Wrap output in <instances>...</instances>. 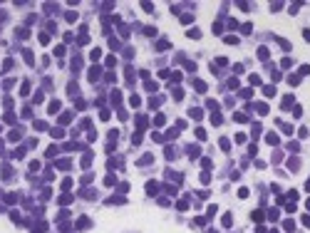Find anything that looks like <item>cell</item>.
<instances>
[{
    "label": "cell",
    "instance_id": "cell-22",
    "mask_svg": "<svg viewBox=\"0 0 310 233\" xmlns=\"http://www.w3.org/2000/svg\"><path fill=\"white\" fill-rule=\"evenodd\" d=\"M72 164H69V159H62V161H57V169H69Z\"/></svg>",
    "mask_w": 310,
    "mask_h": 233
},
{
    "label": "cell",
    "instance_id": "cell-34",
    "mask_svg": "<svg viewBox=\"0 0 310 233\" xmlns=\"http://www.w3.org/2000/svg\"><path fill=\"white\" fill-rule=\"evenodd\" d=\"M226 45H238V37H233V35H228V37H226Z\"/></svg>",
    "mask_w": 310,
    "mask_h": 233
},
{
    "label": "cell",
    "instance_id": "cell-25",
    "mask_svg": "<svg viewBox=\"0 0 310 233\" xmlns=\"http://www.w3.org/2000/svg\"><path fill=\"white\" fill-rule=\"evenodd\" d=\"M129 104H132V107H139V104H141V99L134 94V97H129Z\"/></svg>",
    "mask_w": 310,
    "mask_h": 233
},
{
    "label": "cell",
    "instance_id": "cell-1",
    "mask_svg": "<svg viewBox=\"0 0 310 233\" xmlns=\"http://www.w3.org/2000/svg\"><path fill=\"white\" fill-rule=\"evenodd\" d=\"M99 74H102V67H99V65L89 67V80H92V82H97V80H99Z\"/></svg>",
    "mask_w": 310,
    "mask_h": 233
},
{
    "label": "cell",
    "instance_id": "cell-47",
    "mask_svg": "<svg viewBox=\"0 0 310 233\" xmlns=\"http://www.w3.org/2000/svg\"><path fill=\"white\" fill-rule=\"evenodd\" d=\"M20 92H23V94H27V92H30V82H23V87H20Z\"/></svg>",
    "mask_w": 310,
    "mask_h": 233
},
{
    "label": "cell",
    "instance_id": "cell-12",
    "mask_svg": "<svg viewBox=\"0 0 310 233\" xmlns=\"http://www.w3.org/2000/svg\"><path fill=\"white\" fill-rule=\"evenodd\" d=\"M263 94H265V97H276V87H273V84L263 87Z\"/></svg>",
    "mask_w": 310,
    "mask_h": 233
},
{
    "label": "cell",
    "instance_id": "cell-55",
    "mask_svg": "<svg viewBox=\"0 0 310 233\" xmlns=\"http://www.w3.org/2000/svg\"><path fill=\"white\" fill-rule=\"evenodd\" d=\"M305 206H308V211H310V199H308V203H305Z\"/></svg>",
    "mask_w": 310,
    "mask_h": 233
},
{
    "label": "cell",
    "instance_id": "cell-45",
    "mask_svg": "<svg viewBox=\"0 0 310 233\" xmlns=\"http://www.w3.org/2000/svg\"><path fill=\"white\" fill-rule=\"evenodd\" d=\"M35 129L42 131V129H47V124H45V122H35Z\"/></svg>",
    "mask_w": 310,
    "mask_h": 233
},
{
    "label": "cell",
    "instance_id": "cell-7",
    "mask_svg": "<svg viewBox=\"0 0 310 233\" xmlns=\"http://www.w3.org/2000/svg\"><path fill=\"white\" fill-rule=\"evenodd\" d=\"M151 161H154V156H151V154H147V156H141L137 164H139V166H147V164H151Z\"/></svg>",
    "mask_w": 310,
    "mask_h": 233
},
{
    "label": "cell",
    "instance_id": "cell-54",
    "mask_svg": "<svg viewBox=\"0 0 310 233\" xmlns=\"http://www.w3.org/2000/svg\"><path fill=\"white\" fill-rule=\"evenodd\" d=\"M305 191H310V181H308V184H305Z\"/></svg>",
    "mask_w": 310,
    "mask_h": 233
},
{
    "label": "cell",
    "instance_id": "cell-32",
    "mask_svg": "<svg viewBox=\"0 0 310 233\" xmlns=\"http://www.w3.org/2000/svg\"><path fill=\"white\" fill-rule=\"evenodd\" d=\"M218 144H221V149H223V151H228V149H231V142H228V139H221Z\"/></svg>",
    "mask_w": 310,
    "mask_h": 233
},
{
    "label": "cell",
    "instance_id": "cell-26",
    "mask_svg": "<svg viewBox=\"0 0 310 233\" xmlns=\"http://www.w3.org/2000/svg\"><path fill=\"white\" fill-rule=\"evenodd\" d=\"M176 208H179V211H186V208H189V201H186V199H184V201H179V203H176Z\"/></svg>",
    "mask_w": 310,
    "mask_h": 233
},
{
    "label": "cell",
    "instance_id": "cell-16",
    "mask_svg": "<svg viewBox=\"0 0 310 233\" xmlns=\"http://www.w3.org/2000/svg\"><path fill=\"white\" fill-rule=\"evenodd\" d=\"M256 109H258L261 114H268V104H265V102H258V104H256Z\"/></svg>",
    "mask_w": 310,
    "mask_h": 233
},
{
    "label": "cell",
    "instance_id": "cell-56",
    "mask_svg": "<svg viewBox=\"0 0 310 233\" xmlns=\"http://www.w3.org/2000/svg\"><path fill=\"white\" fill-rule=\"evenodd\" d=\"M0 131H3V127H0Z\"/></svg>",
    "mask_w": 310,
    "mask_h": 233
},
{
    "label": "cell",
    "instance_id": "cell-37",
    "mask_svg": "<svg viewBox=\"0 0 310 233\" xmlns=\"http://www.w3.org/2000/svg\"><path fill=\"white\" fill-rule=\"evenodd\" d=\"M55 55L62 57V55H65V45H57V47H55Z\"/></svg>",
    "mask_w": 310,
    "mask_h": 233
},
{
    "label": "cell",
    "instance_id": "cell-43",
    "mask_svg": "<svg viewBox=\"0 0 310 233\" xmlns=\"http://www.w3.org/2000/svg\"><path fill=\"white\" fill-rule=\"evenodd\" d=\"M151 139H154V142H159V144L164 142V137H161V134H159V131H154V134H151Z\"/></svg>",
    "mask_w": 310,
    "mask_h": 233
},
{
    "label": "cell",
    "instance_id": "cell-36",
    "mask_svg": "<svg viewBox=\"0 0 310 233\" xmlns=\"http://www.w3.org/2000/svg\"><path fill=\"white\" fill-rule=\"evenodd\" d=\"M213 65H218V67H226V65H228V60H226V57H218V60H216Z\"/></svg>",
    "mask_w": 310,
    "mask_h": 233
},
{
    "label": "cell",
    "instance_id": "cell-6",
    "mask_svg": "<svg viewBox=\"0 0 310 233\" xmlns=\"http://www.w3.org/2000/svg\"><path fill=\"white\" fill-rule=\"evenodd\" d=\"M186 35L191 37V40H198V37H201V30H198V27H191V30H189Z\"/></svg>",
    "mask_w": 310,
    "mask_h": 233
},
{
    "label": "cell",
    "instance_id": "cell-46",
    "mask_svg": "<svg viewBox=\"0 0 310 233\" xmlns=\"http://www.w3.org/2000/svg\"><path fill=\"white\" fill-rule=\"evenodd\" d=\"M77 20V13H67V23H75Z\"/></svg>",
    "mask_w": 310,
    "mask_h": 233
},
{
    "label": "cell",
    "instance_id": "cell-38",
    "mask_svg": "<svg viewBox=\"0 0 310 233\" xmlns=\"http://www.w3.org/2000/svg\"><path fill=\"white\" fill-rule=\"evenodd\" d=\"M248 80H251V84H261V77H258V74H251Z\"/></svg>",
    "mask_w": 310,
    "mask_h": 233
},
{
    "label": "cell",
    "instance_id": "cell-27",
    "mask_svg": "<svg viewBox=\"0 0 310 233\" xmlns=\"http://www.w3.org/2000/svg\"><path fill=\"white\" fill-rule=\"evenodd\" d=\"M258 57H261V60H268V50L265 47H258Z\"/></svg>",
    "mask_w": 310,
    "mask_h": 233
},
{
    "label": "cell",
    "instance_id": "cell-5",
    "mask_svg": "<svg viewBox=\"0 0 310 233\" xmlns=\"http://www.w3.org/2000/svg\"><path fill=\"white\" fill-rule=\"evenodd\" d=\"M99 57H102V50L99 47H94L92 52H89V60H92V62H99Z\"/></svg>",
    "mask_w": 310,
    "mask_h": 233
},
{
    "label": "cell",
    "instance_id": "cell-19",
    "mask_svg": "<svg viewBox=\"0 0 310 233\" xmlns=\"http://www.w3.org/2000/svg\"><path fill=\"white\" fill-rule=\"evenodd\" d=\"M283 228H285V231H295V221H290V218H288V221L283 223Z\"/></svg>",
    "mask_w": 310,
    "mask_h": 233
},
{
    "label": "cell",
    "instance_id": "cell-24",
    "mask_svg": "<svg viewBox=\"0 0 310 233\" xmlns=\"http://www.w3.org/2000/svg\"><path fill=\"white\" fill-rule=\"evenodd\" d=\"M69 122H72V114H62L60 116V124H69Z\"/></svg>",
    "mask_w": 310,
    "mask_h": 233
},
{
    "label": "cell",
    "instance_id": "cell-23",
    "mask_svg": "<svg viewBox=\"0 0 310 233\" xmlns=\"http://www.w3.org/2000/svg\"><path fill=\"white\" fill-rule=\"evenodd\" d=\"M109 116H112V114H109V109H102V112H99V119H102V122H107Z\"/></svg>",
    "mask_w": 310,
    "mask_h": 233
},
{
    "label": "cell",
    "instance_id": "cell-41",
    "mask_svg": "<svg viewBox=\"0 0 310 233\" xmlns=\"http://www.w3.org/2000/svg\"><path fill=\"white\" fill-rule=\"evenodd\" d=\"M156 50H169V42H166V40H161V42L156 45Z\"/></svg>",
    "mask_w": 310,
    "mask_h": 233
},
{
    "label": "cell",
    "instance_id": "cell-48",
    "mask_svg": "<svg viewBox=\"0 0 310 233\" xmlns=\"http://www.w3.org/2000/svg\"><path fill=\"white\" fill-rule=\"evenodd\" d=\"M40 42H42V45H47V42H50V35H45V32H42V35H40Z\"/></svg>",
    "mask_w": 310,
    "mask_h": 233
},
{
    "label": "cell",
    "instance_id": "cell-18",
    "mask_svg": "<svg viewBox=\"0 0 310 233\" xmlns=\"http://www.w3.org/2000/svg\"><path fill=\"white\" fill-rule=\"evenodd\" d=\"M47 109H50V114H55V112H60V102H50V107H47Z\"/></svg>",
    "mask_w": 310,
    "mask_h": 233
},
{
    "label": "cell",
    "instance_id": "cell-15",
    "mask_svg": "<svg viewBox=\"0 0 310 233\" xmlns=\"http://www.w3.org/2000/svg\"><path fill=\"white\" fill-rule=\"evenodd\" d=\"M265 142H268V144H278L280 139H278V134H268V137H265Z\"/></svg>",
    "mask_w": 310,
    "mask_h": 233
},
{
    "label": "cell",
    "instance_id": "cell-17",
    "mask_svg": "<svg viewBox=\"0 0 310 233\" xmlns=\"http://www.w3.org/2000/svg\"><path fill=\"white\" fill-rule=\"evenodd\" d=\"M104 184H107V186H114V184H117V176H114V174H109V176L104 179Z\"/></svg>",
    "mask_w": 310,
    "mask_h": 233
},
{
    "label": "cell",
    "instance_id": "cell-53",
    "mask_svg": "<svg viewBox=\"0 0 310 233\" xmlns=\"http://www.w3.org/2000/svg\"><path fill=\"white\" fill-rule=\"evenodd\" d=\"M303 37H305V40L310 42V30H303Z\"/></svg>",
    "mask_w": 310,
    "mask_h": 233
},
{
    "label": "cell",
    "instance_id": "cell-13",
    "mask_svg": "<svg viewBox=\"0 0 310 233\" xmlns=\"http://www.w3.org/2000/svg\"><path fill=\"white\" fill-rule=\"evenodd\" d=\"M278 216H280L278 208H270V211H268V221H278Z\"/></svg>",
    "mask_w": 310,
    "mask_h": 233
},
{
    "label": "cell",
    "instance_id": "cell-35",
    "mask_svg": "<svg viewBox=\"0 0 310 233\" xmlns=\"http://www.w3.org/2000/svg\"><path fill=\"white\" fill-rule=\"evenodd\" d=\"M174 99H176V102L184 99V89H174Z\"/></svg>",
    "mask_w": 310,
    "mask_h": 233
},
{
    "label": "cell",
    "instance_id": "cell-11",
    "mask_svg": "<svg viewBox=\"0 0 310 233\" xmlns=\"http://www.w3.org/2000/svg\"><path fill=\"white\" fill-rule=\"evenodd\" d=\"M194 89H198V92H206V82H201V80H194Z\"/></svg>",
    "mask_w": 310,
    "mask_h": 233
},
{
    "label": "cell",
    "instance_id": "cell-20",
    "mask_svg": "<svg viewBox=\"0 0 310 233\" xmlns=\"http://www.w3.org/2000/svg\"><path fill=\"white\" fill-rule=\"evenodd\" d=\"M196 139L204 142V139H206V129H196Z\"/></svg>",
    "mask_w": 310,
    "mask_h": 233
},
{
    "label": "cell",
    "instance_id": "cell-2",
    "mask_svg": "<svg viewBox=\"0 0 310 233\" xmlns=\"http://www.w3.org/2000/svg\"><path fill=\"white\" fill-rule=\"evenodd\" d=\"M147 191H149V196H156V193L161 191V186H159L156 181H149V184H147Z\"/></svg>",
    "mask_w": 310,
    "mask_h": 233
},
{
    "label": "cell",
    "instance_id": "cell-30",
    "mask_svg": "<svg viewBox=\"0 0 310 233\" xmlns=\"http://www.w3.org/2000/svg\"><path fill=\"white\" fill-rule=\"evenodd\" d=\"M42 99H45V97H42V92H37V94L32 97V102H35V104H42Z\"/></svg>",
    "mask_w": 310,
    "mask_h": 233
},
{
    "label": "cell",
    "instance_id": "cell-40",
    "mask_svg": "<svg viewBox=\"0 0 310 233\" xmlns=\"http://www.w3.org/2000/svg\"><path fill=\"white\" fill-rule=\"evenodd\" d=\"M295 206H298V203L290 201V203H285V211H288V213H293V211H295Z\"/></svg>",
    "mask_w": 310,
    "mask_h": 233
},
{
    "label": "cell",
    "instance_id": "cell-4",
    "mask_svg": "<svg viewBox=\"0 0 310 233\" xmlns=\"http://www.w3.org/2000/svg\"><path fill=\"white\" fill-rule=\"evenodd\" d=\"M20 137H23V129H12V131L8 134V139H10V142H17Z\"/></svg>",
    "mask_w": 310,
    "mask_h": 233
},
{
    "label": "cell",
    "instance_id": "cell-39",
    "mask_svg": "<svg viewBox=\"0 0 310 233\" xmlns=\"http://www.w3.org/2000/svg\"><path fill=\"white\" fill-rule=\"evenodd\" d=\"M293 114H295V116H303V107L295 104V107H293Z\"/></svg>",
    "mask_w": 310,
    "mask_h": 233
},
{
    "label": "cell",
    "instance_id": "cell-44",
    "mask_svg": "<svg viewBox=\"0 0 310 233\" xmlns=\"http://www.w3.org/2000/svg\"><path fill=\"white\" fill-rule=\"evenodd\" d=\"M176 154H174V146H166V159H174Z\"/></svg>",
    "mask_w": 310,
    "mask_h": 233
},
{
    "label": "cell",
    "instance_id": "cell-52",
    "mask_svg": "<svg viewBox=\"0 0 310 233\" xmlns=\"http://www.w3.org/2000/svg\"><path fill=\"white\" fill-rule=\"evenodd\" d=\"M303 226H305V228H310V216H303Z\"/></svg>",
    "mask_w": 310,
    "mask_h": 233
},
{
    "label": "cell",
    "instance_id": "cell-51",
    "mask_svg": "<svg viewBox=\"0 0 310 233\" xmlns=\"http://www.w3.org/2000/svg\"><path fill=\"white\" fill-rule=\"evenodd\" d=\"M69 186H72V179H65V181H62V188H65V191H67V188H69Z\"/></svg>",
    "mask_w": 310,
    "mask_h": 233
},
{
    "label": "cell",
    "instance_id": "cell-50",
    "mask_svg": "<svg viewBox=\"0 0 310 233\" xmlns=\"http://www.w3.org/2000/svg\"><path fill=\"white\" fill-rule=\"evenodd\" d=\"M201 181H204V184H208V181H211V176H208V171H204V174H201Z\"/></svg>",
    "mask_w": 310,
    "mask_h": 233
},
{
    "label": "cell",
    "instance_id": "cell-21",
    "mask_svg": "<svg viewBox=\"0 0 310 233\" xmlns=\"http://www.w3.org/2000/svg\"><path fill=\"white\" fill-rule=\"evenodd\" d=\"M144 87H147L149 92H154V89H159V84H156V82H151V80H147V84H144Z\"/></svg>",
    "mask_w": 310,
    "mask_h": 233
},
{
    "label": "cell",
    "instance_id": "cell-14",
    "mask_svg": "<svg viewBox=\"0 0 310 233\" xmlns=\"http://www.w3.org/2000/svg\"><path fill=\"white\" fill-rule=\"evenodd\" d=\"M191 20H194V15H191V13H184V15H181V23H184V25H189Z\"/></svg>",
    "mask_w": 310,
    "mask_h": 233
},
{
    "label": "cell",
    "instance_id": "cell-8",
    "mask_svg": "<svg viewBox=\"0 0 310 233\" xmlns=\"http://www.w3.org/2000/svg\"><path fill=\"white\" fill-rule=\"evenodd\" d=\"M50 134H52L55 139H62V137H65V131H62L60 127H55V129H50Z\"/></svg>",
    "mask_w": 310,
    "mask_h": 233
},
{
    "label": "cell",
    "instance_id": "cell-33",
    "mask_svg": "<svg viewBox=\"0 0 310 233\" xmlns=\"http://www.w3.org/2000/svg\"><path fill=\"white\" fill-rule=\"evenodd\" d=\"M221 223H223V226H226V228H228V226H231V223H233V218H231V216H228V213H226V216H223V218H221Z\"/></svg>",
    "mask_w": 310,
    "mask_h": 233
},
{
    "label": "cell",
    "instance_id": "cell-28",
    "mask_svg": "<svg viewBox=\"0 0 310 233\" xmlns=\"http://www.w3.org/2000/svg\"><path fill=\"white\" fill-rule=\"evenodd\" d=\"M23 55H25V62H27V65H32V62H35V60H32V52H30V50H25Z\"/></svg>",
    "mask_w": 310,
    "mask_h": 233
},
{
    "label": "cell",
    "instance_id": "cell-3",
    "mask_svg": "<svg viewBox=\"0 0 310 233\" xmlns=\"http://www.w3.org/2000/svg\"><path fill=\"white\" fill-rule=\"evenodd\" d=\"M189 116H194V119H201V116H204V109H201V107H191V109H189Z\"/></svg>",
    "mask_w": 310,
    "mask_h": 233
},
{
    "label": "cell",
    "instance_id": "cell-29",
    "mask_svg": "<svg viewBox=\"0 0 310 233\" xmlns=\"http://www.w3.org/2000/svg\"><path fill=\"white\" fill-rule=\"evenodd\" d=\"M72 201V193H65V196H60V203L65 206V203H69Z\"/></svg>",
    "mask_w": 310,
    "mask_h": 233
},
{
    "label": "cell",
    "instance_id": "cell-31",
    "mask_svg": "<svg viewBox=\"0 0 310 233\" xmlns=\"http://www.w3.org/2000/svg\"><path fill=\"white\" fill-rule=\"evenodd\" d=\"M233 119H236V122H248V116H246L243 112H238V114H236V116H233Z\"/></svg>",
    "mask_w": 310,
    "mask_h": 233
},
{
    "label": "cell",
    "instance_id": "cell-42",
    "mask_svg": "<svg viewBox=\"0 0 310 233\" xmlns=\"http://www.w3.org/2000/svg\"><path fill=\"white\" fill-rule=\"evenodd\" d=\"M5 122H8V124H12V122H15V114H12V112H8V114H5Z\"/></svg>",
    "mask_w": 310,
    "mask_h": 233
},
{
    "label": "cell",
    "instance_id": "cell-9",
    "mask_svg": "<svg viewBox=\"0 0 310 233\" xmlns=\"http://www.w3.org/2000/svg\"><path fill=\"white\" fill-rule=\"evenodd\" d=\"M251 218L256 221V223H261V221H263L265 216H263V211H253V213H251Z\"/></svg>",
    "mask_w": 310,
    "mask_h": 233
},
{
    "label": "cell",
    "instance_id": "cell-49",
    "mask_svg": "<svg viewBox=\"0 0 310 233\" xmlns=\"http://www.w3.org/2000/svg\"><path fill=\"white\" fill-rule=\"evenodd\" d=\"M238 196L241 199H248V188H238Z\"/></svg>",
    "mask_w": 310,
    "mask_h": 233
},
{
    "label": "cell",
    "instance_id": "cell-10",
    "mask_svg": "<svg viewBox=\"0 0 310 233\" xmlns=\"http://www.w3.org/2000/svg\"><path fill=\"white\" fill-rule=\"evenodd\" d=\"M166 124V119H164V114H156L154 116V127H164Z\"/></svg>",
    "mask_w": 310,
    "mask_h": 233
}]
</instances>
